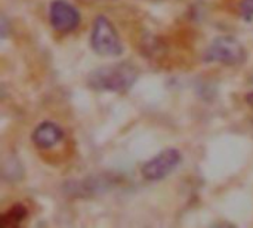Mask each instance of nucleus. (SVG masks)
<instances>
[{
    "label": "nucleus",
    "mask_w": 253,
    "mask_h": 228,
    "mask_svg": "<svg viewBox=\"0 0 253 228\" xmlns=\"http://www.w3.org/2000/svg\"><path fill=\"white\" fill-rule=\"evenodd\" d=\"M139 77V68L129 62L120 61L101 65L87 76V86L98 92L125 93L133 88Z\"/></svg>",
    "instance_id": "obj_1"
},
{
    "label": "nucleus",
    "mask_w": 253,
    "mask_h": 228,
    "mask_svg": "<svg viewBox=\"0 0 253 228\" xmlns=\"http://www.w3.org/2000/svg\"><path fill=\"white\" fill-rule=\"evenodd\" d=\"M90 45L95 53L105 58H116L123 53L122 39L114 24L104 15H99L93 21Z\"/></svg>",
    "instance_id": "obj_2"
},
{
    "label": "nucleus",
    "mask_w": 253,
    "mask_h": 228,
    "mask_svg": "<svg viewBox=\"0 0 253 228\" xmlns=\"http://www.w3.org/2000/svg\"><path fill=\"white\" fill-rule=\"evenodd\" d=\"M248 59L245 46L233 36L216 37L205 52L206 62H219L224 65H242Z\"/></svg>",
    "instance_id": "obj_3"
},
{
    "label": "nucleus",
    "mask_w": 253,
    "mask_h": 228,
    "mask_svg": "<svg viewBox=\"0 0 253 228\" xmlns=\"http://www.w3.org/2000/svg\"><path fill=\"white\" fill-rule=\"evenodd\" d=\"M182 162V154L176 148H166L145 162L141 168V174L147 181L156 182L169 177Z\"/></svg>",
    "instance_id": "obj_4"
},
{
    "label": "nucleus",
    "mask_w": 253,
    "mask_h": 228,
    "mask_svg": "<svg viewBox=\"0 0 253 228\" xmlns=\"http://www.w3.org/2000/svg\"><path fill=\"white\" fill-rule=\"evenodd\" d=\"M80 12L67 0H53L49 6V22L59 34H68L80 25Z\"/></svg>",
    "instance_id": "obj_5"
},
{
    "label": "nucleus",
    "mask_w": 253,
    "mask_h": 228,
    "mask_svg": "<svg viewBox=\"0 0 253 228\" xmlns=\"http://www.w3.org/2000/svg\"><path fill=\"white\" fill-rule=\"evenodd\" d=\"M31 139L37 148L49 150L58 145L64 139V132L56 123L46 120V122H42L39 126H36V129L33 131Z\"/></svg>",
    "instance_id": "obj_6"
},
{
    "label": "nucleus",
    "mask_w": 253,
    "mask_h": 228,
    "mask_svg": "<svg viewBox=\"0 0 253 228\" xmlns=\"http://www.w3.org/2000/svg\"><path fill=\"white\" fill-rule=\"evenodd\" d=\"M27 208L24 205H13L0 217V226L3 228L18 227L27 218Z\"/></svg>",
    "instance_id": "obj_7"
},
{
    "label": "nucleus",
    "mask_w": 253,
    "mask_h": 228,
    "mask_svg": "<svg viewBox=\"0 0 253 228\" xmlns=\"http://www.w3.org/2000/svg\"><path fill=\"white\" fill-rule=\"evenodd\" d=\"M240 15L246 19H253V0H242L240 3Z\"/></svg>",
    "instance_id": "obj_8"
},
{
    "label": "nucleus",
    "mask_w": 253,
    "mask_h": 228,
    "mask_svg": "<svg viewBox=\"0 0 253 228\" xmlns=\"http://www.w3.org/2000/svg\"><path fill=\"white\" fill-rule=\"evenodd\" d=\"M246 102L253 107V92L252 93H248V95H246Z\"/></svg>",
    "instance_id": "obj_9"
}]
</instances>
